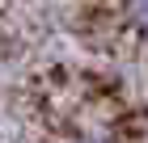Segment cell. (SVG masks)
Here are the masks:
<instances>
[{
  "label": "cell",
  "instance_id": "obj_1",
  "mask_svg": "<svg viewBox=\"0 0 148 143\" xmlns=\"http://www.w3.org/2000/svg\"><path fill=\"white\" fill-rule=\"evenodd\" d=\"M123 21L131 25L140 38H148V0H127L123 4Z\"/></svg>",
  "mask_w": 148,
  "mask_h": 143
},
{
  "label": "cell",
  "instance_id": "obj_2",
  "mask_svg": "<svg viewBox=\"0 0 148 143\" xmlns=\"http://www.w3.org/2000/svg\"><path fill=\"white\" fill-rule=\"evenodd\" d=\"M85 143H114V139H85Z\"/></svg>",
  "mask_w": 148,
  "mask_h": 143
}]
</instances>
